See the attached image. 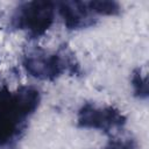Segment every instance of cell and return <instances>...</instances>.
Returning <instances> with one entry per match:
<instances>
[{
  "instance_id": "6da1fadb",
  "label": "cell",
  "mask_w": 149,
  "mask_h": 149,
  "mask_svg": "<svg viewBox=\"0 0 149 149\" xmlns=\"http://www.w3.org/2000/svg\"><path fill=\"white\" fill-rule=\"evenodd\" d=\"M41 102L40 91L30 85L15 90L0 86V148L14 144Z\"/></svg>"
},
{
  "instance_id": "7a4b0ae2",
  "label": "cell",
  "mask_w": 149,
  "mask_h": 149,
  "mask_svg": "<svg viewBox=\"0 0 149 149\" xmlns=\"http://www.w3.org/2000/svg\"><path fill=\"white\" fill-rule=\"evenodd\" d=\"M21 63L26 72L38 80L54 81L64 73L73 76L81 73L76 55L66 44L55 51L38 45L30 47L24 50Z\"/></svg>"
},
{
  "instance_id": "3957f363",
  "label": "cell",
  "mask_w": 149,
  "mask_h": 149,
  "mask_svg": "<svg viewBox=\"0 0 149 149\" xmlns=\"http://www.w3.org/2000/svg\"><path fill=\"white\" fill-rule=\"evenodd\" d=\"M56 17V2L49 0H33L20 3L10 14L9 27L23 31L27 37L36 40L42 37L54 24Z\"/></svg>"
},
{
  "instance_id": "277c9868",
  "label": "cell",
  "mask_w": 149,
  "mask_h": 149,
  "mask_svg": "<svg viewBox=\"0 0 149 149\" xmlns=\"http://www.w3.org/2000/svg\"><path fill=\"white\" fill-rule=\"evenodd\" d=\"M126 122V115L112 105L98 106L94 102H85L77 112V126L79 128L100 130L105 134L121 129Z\"/></svg>"
},
{
  "instance_id": "5b68a950",
  "label": "cell",
  "mask_w": 149,
  "mask_h": 149,
  "mask_svg": "<svg viewBox=\"0 0 149 149\" xmlns=\"http://www.w3.org/2000/svg\"><path fill=\"white\" fill-rule=\"evenodd\" d=\"M56 12L63 20L65 28L69 30H79L88 28L93 26L98 20V17L88 7L87 1H58L56 2Z\"/></svg>"
},
{
  "instance_id": "8992f818",
  "label": "cell",
  "mask_w": 149,
  "mask_h": 149,
  "mask_svg": "<svg viewBox=\"0 0 149 149\" xmlns=\"http://www.w3.org/2000/svg\"><path fill=\"white\" fill-rule=\"evenodd\" d=\"M93 14L99 16H115L121 13V5L112 0H91L87 1Z\"/></svg>"
},
{
  "instance_id": "52a82bcc",
  "label": "cell",
  "mask_w": 149,
  "mask_h": 149,
  "mask_svg": "<svg viewBox=\"0 0 149 149\" xmlns=\"http://www.w3.org/2000/svg\"><path fill=\"white\" fill-rule=\"evenodd\" d=\"M130 84L133 87L134 95L141 100H146L149 95V85H148V76L142 72V69L136 68L132 72Z\"/></svg>"
},
{
  "instance_id": "ba28073f",
  "label": "cell",
  "mask_w": 149,
  "mask_h": 149,
  "mask_svg": "<svg viewBox=\"0 0 149 149\" xmlns=\"http://www.w3.org/2000/svg\"><path fill=\"white\" fill-rule=\"evenodd\" d=\"M102 149H139V146L132 137L111 136Z\"/></svg>"
}]
</instances>
